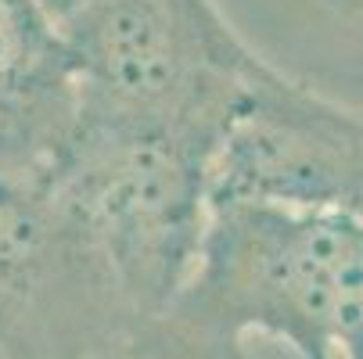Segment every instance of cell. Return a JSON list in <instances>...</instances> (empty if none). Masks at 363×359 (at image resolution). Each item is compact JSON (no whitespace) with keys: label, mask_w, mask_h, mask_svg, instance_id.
<instances>
[{"label":"cell","mask_w":363,"mask_h":359,"mask_svg":"<svg viewBox=\"0 0 363 359\" xmlns=\"http://www.w3.org/2000/svg\"><path fill=\"white\" fill-rule=\"evenodd\" d=\"M58 33L76 86L72 130L166 140L205 159L274 69L216 0H83Z\"/></svg>","instance_id":"7a4b0ae2"},{"label":"cell","mask_w":363,"mask_h":359,"mask_svg":"<svg viewBox=\"0 0 363 359\" xmlns=\"http://www.w3.org/2000/svg\"><path fill=\"white\" fill-rule=\"evenodd\" d=\"M36 4H40V8H43V11L50 15V22L58 25V22H62V18L69 15V11H76V8L83 4V0H36Z\"/></svg>","instance_id":"5b68a950"},{"label":"cell","mask_w":363,"mask_h":359,"mask_svg":"<svg viewBox=\"0 0 363 359\" xmlns=\"http://www.w3.org/2000/svg\"><path fill=\"white\" fill-rule=\"evenodd\" d=\"M331 4L345 15H363V0H331Z\"/></svg>","instance_id":"8992f818"},{"label":"cell","mask_w":363,"mask_h":359,"mask_svg":"<svg viewBox=\"0 0 363 359\" xmlns=\"http://www.w3.org/2000/svg\"><path fill=\"white\" fill-rule=\"evenodd\" d=\"M230 201L363 220V112L270 69L209 169V205Z\"/></svg>","instance_id":"277c9868"},{"label":"cell","mask_w":363,"mask_h":359,"mask_svg":"<svg viewBox=\"0 0 363 359\" xmlns=\"http://www.w3.org/2000/svg\"><path fill=\"white\" fill-rule=\"evenodd\" d=\"M238 359H252V355H248V352H245V355H238Z\"/></svg>","instance_id":"52a82bcc"},{"label":"cell","mask_w":363,"mask_h":359,"mask_svg":"<svg viewBox=\"0 0 363 359\" xmlns=\"http://www.w3.org/2000/svg\"><path fill=\"white\" fill-rule=\"evenodd\" d=\"M302 359H363V220L281 205H209L194 266L126 341L130 359H238L248 334Z\"/></svg>","instance_id":"6da1fadb"},{"label":"cell","mask_w":363,"mask_h":359,"mask_svg":"<svg viewBox=\"0 0 363 359\" xmlns=\"http://www.w3.org/2000/svg\"><path fill=\"white\" fill-rule=\"evenodd\" d=\"M133 313L94 237L43 173H0V352L97 359Z\"/></svg>","instance_id":"3957f363"}]
</instances>
